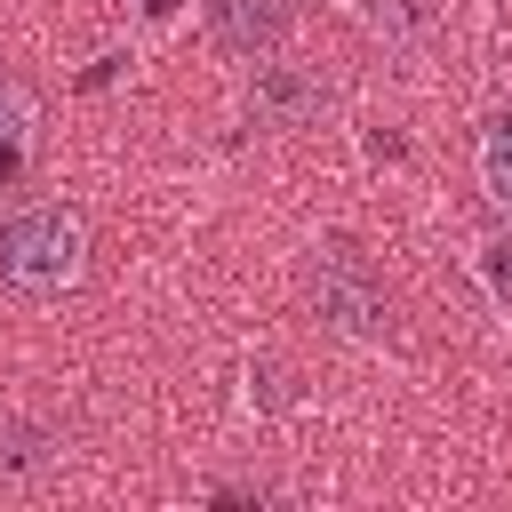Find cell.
Wrapping results in <instances>:
<instances>
[{
  "label": "cell",
  "instance_id": "6da1fadb",
  "mask_svg": "<svg viewBox=\"0 0 512 512\" xmlns=\"http://www.w3.org/2000/svg\"><path fill=\"white\" fill-rule=\"evenodd\" d=\"M80 256H88V232H80L72 208L32 200V208H16L0 224V280L16 296H64L80 280Z\"/></svg>",
  "mask_w": 512,
  "mask_h": 512
},
{
  "label": "cell",
  "instance_id": "7a4b0ae2",
  "mask_svg": "<svg viewBox=\"0 0 512 512\" xmlns=\"http://www.w3.org/2000/svg\"><path fill=\"white\" fill-rule=\"evenodd\" d=\"M312 304H320V320L344 328V336H384V328H392V296H384L376 264H368L352 240H328V248L312 256Z\"/></svg>",
  "mask_w": 512,
  "mask_h": 512
},
{
  "label": "cell",
  "instance_id": "3957f363",
  "mask_svg": "<svg viewBox=\"0 0 512 512\" xmlns=\"http://www.w3.org/2000/svg\"><path fill=\"white\" fill-rule=\"evenodd\" d=\"M248 112H256L264 128H312V120L328 112V80H320L312 64H296V56H256V72H248Z\"/></svg>",
  "mask_w": 512,
  "mask_h": 512
},
{
  "label": "cell",
  "instance_id": "277c9868",
  "mask_svg": "<svg viewBox=\"0 0 512 512\" xmlns=\"http://www.w3.org/2000/svg\"><path fill=\"white\" fill-rule=\"evenodd\" d=\"M208 32H216V48L256 64V56H272L288 40V8L280 0H208Z\"/></svg>",
  "mask_w": 512,
  "mask_h": 512
},
{
  "label": "cell",
  "instance_id": "5b68a950",
  "mask_svg": "<svg viewBox=\"0 0 512 512\" xmlns=\"http://www.w3.org/2000/svg\"><path fill=\"white\" fill-rule=\"evenodd\" d=\"M48 464H56L48 432H32V424H0V488H32Z\"/></svg>",
  "mask_w": 512,
  "mask_h": 512
},
{
  "label": "cell",
  "instance_id": "8992f818",
  "mask_svg": "<svg viewBox=\"0 0 512 512\" xmlns=\"http://www.w3.org/2000/svg\"><path fill=\"white\" fill-rule=\"evenodd\" d=\"M480 184H488V200L512 216V120L488 128V144H480Z\"/></svg>",
  "mask_w": 512,
  "mask_h": 512
},
{
  "label": "cell",
  "instance_id": "52a82bcc",
  "mask_svg": "<svg viewBox=\"0 0 512 512\" xmlns=\"http://www.w3.org/2000/svg\"><path fill=\"white\" fill-rule=\"evenodd\" d=\"M24 128H32V96L16 80H0V144H24Z\"/></svg>",
  "mask_w": 512,
  "mask_h": 512
},
{
  "label": "cell",
  "instance_id": "ba28073f",
  "mask_svg": "<svg viewBox=\"0 0 512 512\" xmlns=\"http://www.w3.org/2000/svg\"><path fill=\"white\" fill-rule=\"evenodd\" d=\"M488 280H496V296L512 304V240H496V248H488Z\"/></svg>",
  "mask_w": 512,
  "mask_h": 512
},
{
  "label": "cell",
  "instance_id": "9c48e42d",
  "mask_svg": "<svg viewBox=\"0 0 512 512\" xmlns=\"http://www.w3.org/2000/svg\"><path fill=\"white\" fill-rule=\"evenodd\" d=\"M16 168H24V152H16V144H0V184H8Z\"/></svg>",
  "mask_w": 512,
  "mask_h": 512
},
{
  "label": "cell",
  "instance_id": "30bf717a",
  "mask_svg": "<svg viewBox=\"0 0 512 512\" xmlns=\"http://www.w3.org/2000/svg\"><path fill=\"white\" fill-rule=\"evenodd\" d=\"M144 8H152V16H168V8H176V0H144Z\"/></svg>",
  "mask_w": 512,
  "mask_h": 512
}]
</instances>
